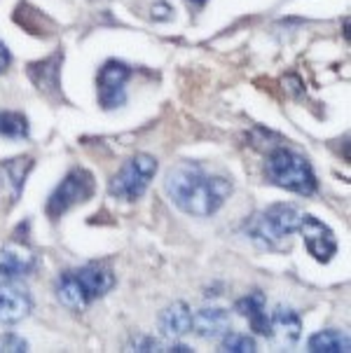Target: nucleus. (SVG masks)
<instances>
[{
  "label": "nucleus",
  "instance_id": "nucleus-6",
  "mask_svg": "<svg viewBox=\"0 0 351 353\" xmlns=\"http://www.w3.org/2000/svg\"><path fill=\"white\" fill-rule=\"evenodd\" d=\"M94 190H97V183H94V176L82 166H75L66 173L61 183L57 185V190L50 194L45 206V213L50 220H59L63 218L68 211H73L75 206L89 201L94 196Z\"/></svg>",
  "mask_w": 351,
  "mask_h": 353
},
{
  "label": "nucleus",
  "instance_id": "nucleus-2",
  "mask_svg": "<svg viewBox=\"0 0 351 353\" xmlns=\"http://www.w3.org/2000/svg\"><path fill=\"white\" fill-rule=\"evenodd\" d=\"M115 285V274L103 262H89L85 267L61 272L54 281L59 304L70 311H85L89 304L108 295Z\"/></svg>",
  "mask_w": 351,
  "mask_h": 353
},
{
  "label": "nucleus",
  "instance_id": "nucleus-1",
  "mask_svg": "<svg viewBox=\"0 0 351 353\" xmlns=\"http://www.w3.org/2000/svg\"><path fill=\"white\" fill-rule=\"evenodd\" d=\"M164 190L183 213L209 218L230 199L232 181L223 173L209 171L199 161H178L166 171Z\"/></svg>",
  "mask_w": 351,
  "mask_h": 353
},
{
  "label": "nucleus",
  "instance_id": "nucleus-22",
  "mask_svg": "<svg viewBox=\"0 0 351 353\" xmlns=\"http://www.w3.org/2000/svg\"><path fill=\"white\" fill-rule=\"evenodd\" d=\"M164 346L159 344V339L150 337V334H136L132 342V351H162Z\"/></svg>",
  "mask_w": 351,
  "mask_h": 353
},
{
  "label": "nucleus",
  "instance_id": "nucleus-10",
  "mask_svg": "<svg viewBox=\"0 0 351 353\" xmlns=\"http://www.w3.org/2000/svg\"><path fill=\"white\" fill-rule=\"evenodd\" d=\"M33 311V297L19 281L0 283V325H17Z\"/></svg>",
  "mask_w": 351,
  "mask_h": 353
},
{
  "label": "nucleus",
  "instance_id": "nucleus-4",
  "mask_svg": "<svg viewBox=\"0 0 351 353\" xmlns=\"http://www.w3.org/2000/svg\"><path fill=\"white\" fill-rule=\"evenodd\" d=\"M302 213L295 203H272L265 211L255 213L246 223V234L255 246L279 250L288 236H293L302 223Z\"/></svg>",
  "mask_w": 351,
  "mask_h": 353
},
{
  "label": "nucleus",
  "instance_id": "nucleus-25",
  "mask_svg": "<svg viewBox=\"0 0 351 353\" xmlns=\"http://www.w3.org/2000/svg\"><path fill=\"white\" fill-rule=\"evenodd\" d=\"M185 3H188V5H192V8H197V10H199V8H204V5L209 3V0H185Z\"/></svg>",
  "mask_w": 351,
  "mask_h": 353
},
{
  "label": "nucleus",
  "instance_id": "nucleus-18",
  "mask_svg": "<svg viewBox=\"0 0 351 353\" xmlns=\"http://www.w3.org/2000/svg\"><path fill=\"white\" fill-rule=\"evenodd\" d=\"M307 349L314 353H349V334L340 330H321L307 339Z\"/></svg>",
  "mask_w": 351,
  "mask_h": 353
},
{
  "label": "nucleus",
  "instance_id": "nucleus-19",
  "mask_svg": "<svg viewBox=\"0 0 351 353\" xmlns=\"http://www.w3.org/2000/svg\"><path fill=\"white\" fill-rule=\"evenodd\" d=\"M31 134L28 117L14 110H0V136L10 141H23Z\"/></svg>",
  "mask_w": 351,
  "mask_h": 353
},
{
  "label": "nucleus",
  "instance_id": "nucleus-14",
  "mask_svg": "<svg viewBox=\"0 0 351 353\" xmlns=\"http://www.w3.org/2000/svg\"><path fill=\"white\" fill-rule=\"evenodd\" d=\"M159 334L166 339H181L188 332H192V311L185 302L169 304L157 319Z\"/></svg>",
  "mask_w": 351,
  "mask_h": 353
},
{
  "label": "nucleus",
  "instance_id": "nucleus-12",
  "mask_svg": "<svg viewBox=\"0 0 351 353\" xmlns=\"http://www.w3.org/2000/svg\"><path fill=\"white\" fill-rule=\"evenodd\" d=\"M33 169V157H17L0 164V196L17 203L23 192L28 173Z\"/></svg>",
  "mask_w": 351,
  "mask_h": 353
},
{
  "label": "nucleus",
  "instance_id": "nucleus-13",
  "mask_svg": "<svg viewBox=\"0 0 351 353\" xmlns=\"http://www.w3.org/2000/svg\"><path fill=\"white\" fill-rule=\"evenodd\" d=\"M270 337L274 339L277 344L285 346V349L295 346L297 342H300V337H302L300 314L293 311L290 307L279 304V307L270 314Z\"/></svg>",
  "mask_w": 351,
  "mask_h": 353
},
{
  "label": "nucleus",
  "instance_id": "nucleus-11",
  "mask_svg": "<svg viewBox=\"0 0 351 353\" xmlns=\"http://www.w3.org/2000/svg\"><path fill=\"white\" fill-rule=\"evenodd\" d=\"M61 63H63V50L52 52L50 57L40 59L26 65V75L33 82L40 94L47 99L61 97Z\"/></svg>",
  "mask_w": 351,
  "mask_h": 353
},
{
  "label": "nucleus",
  "instance_id": "nucleus-17",
  "mask_svg": "<svg viewBox=\"0 0 351 353\" xmlns=\"http://www.w3.org/2000/svg\"><path fill=\"white\" fill-rule=\"evenodd\" d=\"M14 21L19 23L21 28H26L28 33L40 35V38H47V35L54 33V21L47 19L40 10L31 8L28 3H21L14 12Z\"/></svg>",
  "mask_w": 351,
  "mask_h": 353
},
{
  "label": "nucleus",
  "instance_id": "nucleus-21",
  "mask_svg": "<svg viewBox=\"0 0 351 353\" xmlns=\"http://www.w3.org/2000/svg\"><path fill=\"white\" fill-rule=\"evenodd\" d=\"M0 351H12V353L28 351V342L17 332H3L0 334Z\"/></svg>",
  "mask_w": 351,
  "mask_h": 353
},
{
  "label": "nucleus",
  "instance_id": "nucleus-20",
  "mask_svg": "<svg viewBox=\"0 0 351 353\" xmlns=\"http://www.w3.org/2000/svg\"><path fill=\"white\" fill-rule=\"evenodd\" d=\"M220 351H230V353H253L258 351L255 346V339L251 334H243V332H225L223 334V342H220Z\"/></svg>",
  "mask_w": 351,
  "mask_h": 353
},
{
  "label": "nucleus",
  "instance_id": "nucleus-8",
  "mask_svg": "<svg viewBox=\"0 0 351 353\" xmlns=\"http://www.w3.org/2000/svg\"><path fill=\"white\" fill-rule=\"evenodd\" d=\"M129 77H132V68L124 61L110 59V61L101 65L97 75V89H99V103L103 110H115V108L124 105Z\"/></svg>",
  "mask_w": 351,
  "mask_h": 353
},
{
  "label": "nucleus",
  "instance_id": "nucleus-16",
  "mask_svg": "<svg viewBox=\"0 0 351 353\" xmlns=\"http://www.w3.org/2000/svg\"><path fill=\"white\" fill-rule=\"evenodd\" d=\"M230 330V314L220 307H206L192 314V332L201 339H220Z\"/></svg>",
  "mask_w": 351,
  "mask_h": 353
},
{
  "label": "nucleus",
  "instance_id": "nucleus-9",
  "mask_svg": "<svg viewBox=\"0 0 351 353\" xmlns=\"http://www.w3.org/2000/svg\"><path fill=\"white\" fill-rule=\"evenodd\" d=\"M302 234V241L309 250V255L317 262H330L337 255V239L325 223H321L314 215H302V223L297 227Z\"/></svg>",
  "mask_w": 351,
  "mask_h": 353
},
{
  "label": "nucleus",
  "instance_id": "nucleus-5",
  "mask_svg": "<svg viewBox=\"0 0 351 353\" xmlns=\"http://www.w3.org/2000/svg\"><path fill=\"white\" fill-rule=\"evenodd\" d=\"M154 173H157V159L146 152H139L124 161L122 169L110 178L108 192L110 196H115V199L136 201L146 194Z\"/></svg>",
  "mask_w": 351,
  "mask_h": 353
},
{
  "label": "nucleus",
  "instance_id": "nucleus-23",
  "mask_svg": "<svg viewBox=\"0 0 351 353\" xmlns=\"http://www.w3.org/2000/svg\"><path fill=\"white\" fill-rule=\"evenodd\" d=\"M174 17V8L169 3H154L152 5V19L154 21H169Z\"/></svg>",
  "mask_w": 351,
  "mask_h": 353
},
{
  "label": "nucleus",
  "instance_id": "nucleus-15",
  "mask_svg": "<svg viewBox=\"0 0 351 353\" xmlns=\"http://www.w3.org/2000/svg\"><path fill=\"white\" fill-rule=\"evenodd\" d=\"M234 311L248 321L253 332L263 334V337H270V314H267L265 295L260 290H253V292H248L246 297L237 300Z\"/></svg>",
  "mask_w": 351,
  "mask_h": 353
},
{
  "label": "nucleus",
  "instance_id": "nucleus-24",
  "mask_svg": "<svg viewBox=\"0 0 351 353\" xmlns=\"http://www.w3.org/2000/svg\"><path fill=\"white\" fill-rule=\"evenodd\" d=\"M10 63H12V54L8 50V45L0 40V73H5L10 68Z\"/></svg>",
  "mask_w": 351,
  "mask_h": 353
},
{
  "label": "nucleus",
  "instance_id": "nucleus-3",
  "mask_svg": "<svg viewBox=\"0 0 351 353\" xmlns=\"http://www.w3.org/2000/svg\"><path fill=\"white\" fill-rule=\"evenodd\" d=\"M265 178L267 183L281 190L295 192L300 196H312L319 190L317 173L305 154L279 145L265 159Z\"/></svg>",
  "mask_w": 351,
  "mask_h": 353
},
{
  "label": "nucleus",
  "instance_id": "nucleus-7",
  "mask_svg": "<svg viewBox=\"0 0 351 353\" xmlns=\"http://www.w3.org/2000/svg\"><path fill=\"white\" fill-rule=\"evenodd\" d=\"M40 260L38 253L31 248L26 234H14L8 246L0 248V279L3 281H19L38 272Z\"/></svg>",
  "mask_w": 351,
  "mask_h": 353
}]
</instances>
